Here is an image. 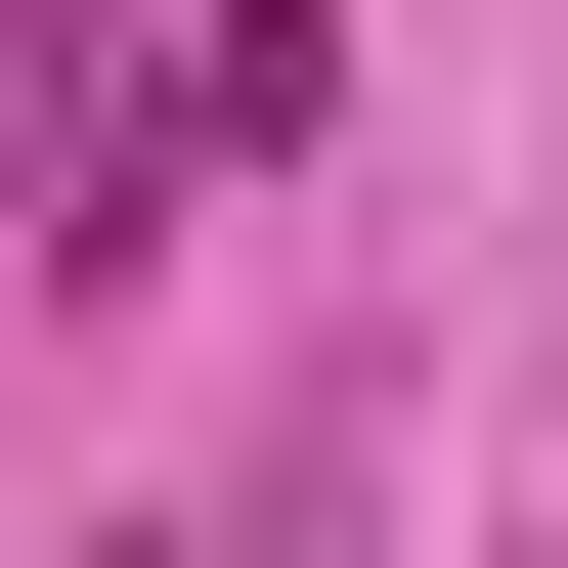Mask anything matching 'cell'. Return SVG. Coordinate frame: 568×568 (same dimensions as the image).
<instances>
[{
    "label": "cell",
    "instance_id": "obj_1",
    "mask_svg": "<svg viewBox=\"0 0 568 568\" xmlns=\"http://www.w3.org/2000/svg\"><path fill=\"white\" fill-rule=\"evenodd\" d=\"M132 175H219L175 44H132V0H0V219H44V263H132Z\"/></svg>",
    "mask_w": 568,
    "mask_h": 568
}]
</instances>
